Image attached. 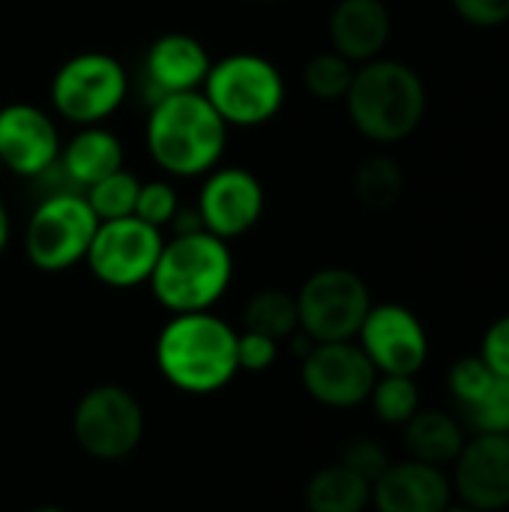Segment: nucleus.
<instances>
[{
	"label": "nucleus",
	"mask_w": 509,
	"mask_h": 512,
	"mask_svg": "<svg viewBox=\"0 0 509 512\" xmlns=\"http://www.w3.org/2000/svg\"><path fill=\"white\" fill-rule=\"evenodd\" d=\"M402 429H405V447L411 459L435 465V468L453 465L465 447L462 423L453 414L438 411V408H420Z\"/></svg>",
	"instance_id": "aec40b11"
},
{
	"label": "nucleus",
	"mask_w": 509,
	"mask_h": 512,
	"mask_svg": "<svg viewBox=\"0 0 509 512\" xmlns=\"http://www.w3.org/2000/svg\"><path fill=\"white\" fill-rule=\"evenodd\" d=\"M243 330L261 333L273 342H285L300 330L297 297L285 288H261L243 309Z\"/></svg>",
	"instance_id": "4be33fe9"
},
{
	"label": "nucleus",
	"mask_w": 509,
	"mask_h": 512,
	"mask_svg": "<svg viewBox=\"0 0 509 512\" xmlns=\"http://www.w3.org/2000/svg\"><path fill=\"white\" fill-rule=\"evenodd\" d=\"M162 246H165L162 231L141 222L138 216L111 219V222H99L84 264L102 285L126 291L150 282Z\"/></svg>",
	"instance_id": "9d476101"
},
{
	"label": "nucleus",
	"mask_w": 509,
	"mask_h": 512,
	"mask_svg": "<svg viewBox=\"0 0 509 512\" xmlns=\"http://www.w3.org/2000/svg\"><path fill=\"white\" fill-rule=\"evenodd\" d=\"M444 512H480V510H474V507H465V504H459V507H453V504H450V507H447Z\"/></svg>",
	"instance_id": "72a5a7b5"
},
{
	"label": "nucleus",
	"mask_w": 509,
	"mask_h": 512,
	"mask_svg": "<svg viewBox=\"0 0 509 512\" xmlns=\"http://www.w3.org/2000/svg\"><path fill=\"white\" fill-rule=\"evenodd\" d=\"M390 30L393 18L384 0H339L327 18L330 48L354 66L381 57L390 42Z\"/></svg>",
	"instance_id": "a211bd4d"
},
{
	"label": "nucleus",
	"mask_w": 509,
	"mask_h": 512,
	"mask_svg": "<svg viewBox=\"0 0 509 512\" xmlns=\"http://www.w3.org/2000/svg\"><path fill=\"white\" fill-rule=\"evenodd\" d=\"M48 96L54 114L75 129L102 126L129 96V72L108 51H78L57 66Z\"/></svg>",
	"instance_id": "423d86ee"
},
{
	"label": "nucleus",
	"mask_w": 509,
	"mask_h": 512,
	"mask_svg": "<svg viewBox=\"0 0 509 512\" xmlns=\"http://www.w3.org/2000/svg\"><path fill=\"white\" fill-rule=\"evenodd\" d=\"M180 210V198L177 189L168 180H147L138 189V204H135V216L153 228H168L174 213Z\"/></svg>",
	"instance_id": "cd10ccee"
},
{
	"label": "nucleus",
	"mask_w": 509,
	"mask_h": 512,
	"mask_svg": "<svg viewBox=\"0 0 509 512\" xmlns=\"http://www.w3.org/2000/svg\"><path fill=\"white\" fill-rule=\"evenodd\" d=\"M33 512H66V510H57V507H45V510H33Z\"/></svg>",
	"instance_id": "f704fd0d"
},
{
	"label": "nucleus",
	"mask_w": 509,
	"mask_h": 512,
	"mask_svg": "<svg viewBox=\"0 0 509 512\" xmlns=\"http://www.w3.org/2000/svg\"><path fill=\"white\" fill-rule=\"evenodd\" d=\"M138 189L141 180L120 168L108 177H102L99 183H93L90 189H84V201L90 204V210L96 213L99 222H111V219H126L135 216V204H138Z\"/></svg>",
	"instance_id": "393cba45"
},
{
	"label": "nucleus",
	"mask_w": 509,
	"mask_h": 512,
	"mask_svg": "<svg viewBox=\"0 0 509 512\" xmlns=\"http://www.w3.org/2000/svg\"><path fill=\"white\" fill-rule=\"evenodd\" d=\"M480 357L486 360V366H489L495 375L509 378V315L498 318V321L486 330Z\"/></svg>",
	"instance_id": "2f4dec72"
},
{
	"label": "nucleus",
	"mask_w": 509,
	"mask_h": 512,
	"mask_svg": "<svg viewBox=\"0 0 509 512\" xmlns=\"http://www.w3.org/2000/svg\"><path fill=\"white\" fill-rule=\"evenodd\" d=\"M213 60L201 39L192 33H162L150 42L144 54V78L150 87V105L168 93H189L201 90Z\"/></svg>",
	"instance_id": "dca6fc26"
},
{
	"label": "nucleus",
	"mask_w": 509,
	"mask_h": 512,
	"mask_svg": "<svg viewBox=\"0 0 509 512\" xmlns=\"http://www.w3.org/2000/svg\"><path fill=\"white\" fill-rule=\"evenodd\" d=\"M453 9L462 21L474 27H501L509 21V0H453Z\"/></svg>",
	"instance_id": "7c9ffc66"
},
{
	"label": "nucleus",
	"mask_w": 509,
	"mask_h": 512,
	"mask_svg": "<svg viewBox=\"0 0 509 512\" xmlns=\"http://www.w3.org/2000/svg\"><path fill=\"white\" fill-rule=\"evenodd\" d=\"M144 141L162 174L192 180L210 174L222 162L228 126L201 90L168 93L150 105Z\"/></svg>",
	"instance_id": "f257e3e1"
},
{
	"label": "nucleus",
	"mask_w": 509,
	"mask_h": 512,
	"mask_svg": "<svg viewBox=\"0 0 509 512\" xmlns=\"http://www.w3.org/2000/svg\"><path fill=\"white\" fill-rule=\"evenodd\" d=\"M72 435L99 462L126 459L144 438V408L126 387H90L72 411Z\"/></svg>",
	"instance_id": "1a4fd4ad"
},
{
	"label": "nucleus",
	"mask_w": 509,
	"mask_h": 512,
	"mask_svg": "<svg viewBox=\"0 0 509 512\" xmlns=\"http://www.w3.org/2000/svg\"><path fill=\"white\" fill-rule=\"evenodd\" d=\"M405 192L402 165L393 156L375 153L354 171V195L369 210H390Z\"/></svg>",
	"instance_id": "5701e85b"
},
{
	"label": "nucleus",
	"mask_w": 509,
	"mask_h": 512,
	"mask_svg": "<svg viewBox=\"0 0 509 512\" xmlns=\"http://www.w3.org/2000/svg\"><path fill=\"white\" fill-rule=\"evenodd\" d=\"M303 498L309 512H363L372 504V483L336 462L309 477Z\"/></svg>",
	"instance_id": "412c9836"
},
{
	"label": "nucleus",
	"mask_w": 509,
	"mask_h": 512,
	"mask_svg": "<svg viewBox=\"0 0 509 512\" xmlns=\"http://www.w3.org/2000/svg\"><path fill=\"white\" fill-rule=\"evenodd\" d=\"M459 414L474 435H509V378L495 375L486 390Z\"/></svg>",
	"instance_id": "bb28decb"
},
{
	"label": "nucleus",
	"mask_w": 509,
	"mask_h": 512,
	"mask_svg": "<svg viewBox=\"0 0 509 512\" xmlns=\"http://www.w3.org/2000/svg\"><path fill=\"white\" fill-rule=\"evenodd\" d=\"M345 468H351L354 474H360L363 480H369V483H375L384 471H387V465H390V456H387V450L378 444V441H372V438H357V441H351L345 450H342V459H339Z\"/></svg>",
	"instance_id": "c85d7f7f"
},
{
	"label": "nucleus",
	"mask_w": 509,
	"mask_h": 512,
	"mask_svg": "<svg viewBox=\"0 0 509 512\" xmlns=\"http://www.w3.org/2000/svg\"><path fill=\"white\" fill-rule=\"evenodd\" d=\"M279 357V342L261 336V333H252V330H243L237 333V366L240 372H267Z\"/></svg>",
	"instance_id": "c756f323"
},
{
	"label": "nucleus",
	"mask_w": 509,
	"mask_h": 512,
	"mask_svg": "<svg viewBox=\"0 0 509 512\" xmlns=\"http://www.w3.org/2000/svg\"><path fill=\"white\" fill-rule=\"evenodd\" d=\"M9 231H12L9 210H6V204H3V198H0V255H3V249L9 246Z\"/></svg>",
	"instance_id": "473e14b6"
},
{
	"label": "nucleus",
	"mask_w": 509,
	"mask_h": 512,
	"mask_svg": "<svg viewBox=\"0 0 509 512\" xmlns=\"http://www.w3.org/2000/svg\"><path fill=\"white\" fill-rule=\"evenodd\" d=\"M258 3H276V0H258Z\"/></svg>",
	"instance_id": "c9c22d12"
},
{
	"label": "nucleus",
	"mask_w": 509,
	"mask_h": 512,
	"mask_svg": "<svg viewBox=\"0 0 509 512\" xmlns=\"http://www.w3.org/2000/svg\"><path fill=\"white\" fill-rule=\"evenodd\" d=\"M453 492L465 507L498 512L509 507V435H474L453 462Z\"/></svg>",
	"instance_id": "2eb2a0df"
},
{
	"label": "nucleus",
	"mask_w": 509,
	"mask_h": 512,
	"mask_svg": "<svg viewBox=\"0 0 509 512\" xmlns=\"http://www.w3.org/2000/svg\"><path fill=\"white\" fill-rule=\"evenodd\" d=\"M303 387L306 393L327 408H357L369 399L378 369L366 351L351 342H315L303 357Z\"/></svg>",
	"instance_id": "9b49d317"
},
{
	"label": "nucleus",
	"mask_w": 509,
	"mask_h": 512,
	"mask_svg": "<svg viewBox=\"0 0 509 512\" xmlns=\"http://www.w3.org/2000/svg\"><path fill=\"white\" fill-rule=\"evenodd\" d=\"M357 339L378 375H417L429 360L423 321L399 303H372Z\"/></svg>",
	"instance_id": "ddd939ff"
},
{
	"label": "nucleus",
	"mask_w": 509,
	"mask_h": 512,
	"mask_svg": "<svg viewBox=\"0 0 509 512\" xmlns=\"http://www.w3.org/2000/svg\"><path fill=\"white\" fill-rule=\"evenodd\" d=\"M123 141L102 123V126H78L69 141L60 144V168L69 177V183L84 192L102 177L123 168Z\"/></svg>",
	"instance_id": "6ab92c4d"
},
{
	"label": "nucleus",
	"mask_w": 509,
	"mask_h": 512,
	"mask_svg": "<svg viewBox=\"0 0 509 512\" xmlns=\"http://www.w3.org/2000/svg\"><path fill=\"white\" fill-rule=\"evenodd\" d=\"M96 228L99 219L81 192L42 198L27 219L24 255L42 273H63L87 258Z\"/></svg>",
	"instance_id": "0eeeda50"
},
{
	"label": "nucleus",
	"mask_w": 509,
	"mask_h": 512,
	"mask_svg": "<svg viewBox=\"0 0 509 512\" xmlns=\"http://www.w3.org/2000/svg\"><path fill=\"white\" fill-rule=\"evenodd\" d=\"M297 297L300 330L312 342H351L357 339L369 309V285L348 267L315 270Z\"/></svg>",
	"instance_id": "6e6552de"
},
{
	"label": "nucleus",
	"mask_w": 509,
	"mask_h": 512,
	"mask_svg": "<svg viewBox=\"0 0 509 512\" xmlns=\"http://www.w3.org/2000/svg\"><path fill=\"white\" fill-rule=\"evenodd\" d=\"M369 402L381 423L405 426L420 411V387L414 375H378Z\"/></svg>",
	"instance_id": "a878e982"
},
{
	"label": "nucleus",
	"mask_w": 509,
	"mask_h": 512,
	"mask_svg": "<svg viewBox=\"0 0 509 512\" xmlns=\"http://www.w3.org/2000/svg\"><path fill=\"white\" fill-rule=\"evenodd\" d=\"M354 129L375 144L405 141L426 117V84L402 60L375 57L357 66L345 96Z\"/></svg>",
	"instance_id": "20e7f679"
},
{
	"label": "nucleus",
	"mask_w": 509,
	"mask_h": 512,
	"mask_svg": "<svg viewBox=\"0 0 509 512\" xmlns=\"http://www.w3.org/2000/svg\"><path fill=\"white\" fill-rule=\"evenodd\" d=\"M156 366L183 393H216L240 372L237 330L213 312L171 315L156 339Z\"/></svg>",
	"instance_id": "f03ea898"
},
{
	"label": "nucleus",
	"mask_w": 509,
	"mask_h": 512,
	"mask_svg": "<svg viewBox=\"0 0 509 512\" xmlns=\"http://www.w3.org/2000/svg\"><path fill=\"white\" fill-rule=\"evenodd\" d=\"M267 207V192L261 180L243 165H216L204 174L198 192V216L204 231L216 234L219 240H234L249 234Z\"/></svg>",
	"instance_id": "f8f14e48"
},
{
	"label": "nucleus",
	"mask_w": 509,
	"mask_h": 512,
	"mask_svg": "<svg viewBox=\"0 0 509 512\" xmlns=\"http://www.w3.org/2000/svg\"><path fill=\"white\" fill-rule=\"evenodd\" d=\"M201 93L228 129H258L285 108L288 90L273 60L252 51H237L213 60Z\"/></svg>",
	"instance_id": "39448f33"
},
{
	"label": "nucleus",
	"mask_w": 509,
	"mask_h": 512,
	"mask_svg": "<svg viewBox=\"0 0 509 512\" xmlns=\"http://www.w3.org/2000/svg\"><path fill=\"white\" fill-rule=\"evenodd\" d=\"M234 279V255L228 240L210 231L171 234L150 273V291L171 315L210 312Z\"/></svg>",
	"instance_id": "7ed1b4c3"
},
{
	"label": "nucleus",
	"mask_w": 509,
	"mask_h": 512,
	"mask_svg": "<svg viewBox=\"0 0 509 512\" xmlns=\"http://www.w3.org/2000/svg\"><path fill=\"white\" fill-rule=\"evenodd\" d=\"M0 174H3V162H0Z\"/></svg>",
	"instance_id": "e433bc0d"
},
{
	"label": "nucleus",
	"mask_w": 509,
	"mask_h": 512,
	"mask_svg": "<svg viewBox=\"0 0 509 512\" xmlns=\"http://www.w3.org/2000/svg\"><path fill=\"white\" fill-rule=\"evenodd\" d=\"M354 72H357V66L330 48V51H321V54L306 60L303 87L309 96H315L321 102H345L351 81H354Z\"/></svg>",
	"instance_id": "b1692460"
},
{
	"label": "nucleus",
	"mask_w": 509,
	"mask_h": 512,
	"mask_svg": "<svg viewBox=\"0 0 509 512\" xmlns=\"http://www.w3.org/2000/svg\"><path fill=\"white\" fill-rule=\"evenodd\" d=\"M372 504L378 512H444L453 504V483L444 468L417 459L390 462L372 483Z\"/></svg>",
	"instance_id": "f3484780"
},
{
	"label": "nucleus",
	"mask_w": 509,
	"mask_h": 512,
	"mask_svg": "<svg viewBox=\"0 0 509 512\" xmlns=\"http://www.w3.org/2000/svg\"><path fill=\"white\" fill-rule=\"evenodd\" d=\"M60 132L51 114L30 102L0 108V162L3 171L33 180L60 156Z\"/></svg>",
	"instance_id": "4468645a"
}]
</instances>
